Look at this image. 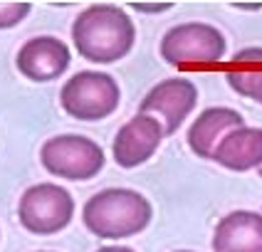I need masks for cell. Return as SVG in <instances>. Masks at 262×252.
Returning a JSON list of instances; mask_svg holds the SVG:
<instances>
[{
	"instance_id": "6da1fadb",
	"label": "cell",
	"mask_w": 262,
	"mask_h": 252,
	"mask_svg": "<svg viewBox=\"0 0 262 252\" xmlns=\"http://www.w3.org/2000/svg\"><path fill=\"white\" fill-rule=\"evenodd\" d=\"M74 50L94 64H112L124 59L136 42V28L126 10L97 3L74 17Z\"/></svg>"
},
{
	"instance_id": "7a4b0ae2",
	"label": "cell",
	"mask_w": 262,
	"mask_h": 252,
	"mask_svg": "<svg viewBox=\"0 0 262 252\" xmlns=\"http://www.w3.org/2000/svg\"><path fill=\"white\" fill-rule=\"evenodd\" d=\"M154 218V208L144 193L131 188H104L94 193L84 203L82 220L92 235L104 240L139 235L148 227Z\"/></svg>"
},
{
	"instance_id": "3957f363",
	"label": "cell",
	"mask_w": 262,
	"mask_h": 252,
	"mask_svg": "<svg viewBox=\"0 0 262 252\" xmlns=\"http://www.w3.org/2000/svg\"><path fill=\"white\" fill-rule=\"evenodd\" d=\"M119 102H121V89L117 79L97 70L72 74L59 91L62 109L79 121H102L117 111Z\"/></svg>"
},
{
	"instance_id": "277c9868",
	"label": "cell",
	"mask_w": 262,
	"mask_h": 252,
	"mask_svg": "<svg viewBox=\"0 0 262 252\" xmlns=\"http://www.w3.org/2000/svg\"><path fill=\"white\" fill-rule=\"evenodd\" d=\"M45 171L67 180H89L106 163L104 148L82 133H59L45 141L40 148Z\"/></svg>"
},
{
	"instance_id": "5b68a950",
	"label": "cell",
	"mask_w": 262,
	"mask_h": 252,
	"mask_svg": "<svg viewBox=\"0 0 262 252\" xmlns=\"http://www.w3.org/2000/svg\"><path fill=\"white\" fill-rule=\"evenodd\" d=\"M74 215L72 193L55 183H37L20 195L17 218L35 235H55L64 230Z\"/></svg>"
},
{
	"instance_id": "8992f818",
	"label": "cell",
	"mask_w": 262,
	"mask_h": 252,
	"mask_svg": "<svg viewBox=\"0 0 262 252\" xmlns=\"http://www.w3.org/2000/svg\"><path fill=\"white\" fill-rule=\"evenodd\" d=\"M228 42L223 32L205 22H186L171 28L161 40V57L173 67L215 64L225 57Z\"/></svg>"
},
{
	"instance_id": "52a82bcc",
	"label": "cell",
	"mask_w": 262,
	"mask_h": 252,
	"mask_svg": "<svg viewBox=\"0 0 262 252\" xmlns=\"http://www.w3.org/2000/svg\"><path fill=\"white\" fill-rule=\"evenodd\" d=\"M195 102H198L195 84L183 77H171L148 89V94L139 104V114L154 117L161 124L163 136H173L195 109Z\"/></svg>"
},
{
	"instance_id": "ba28073f",
	"label": "cell",
	"mask_w": 262,
	"mask_h": 252,
	"mask_svg": "<svg viewBox=\"0 0 262 252\" xmlns=\"http://www.w3.org/2000/svg\"><path fill=\"white\" fill-rule=\"evenodd\" d=\"M70 62H72L70 47L59 37H52V35H40V37L28 40L20 47L17 59H15L20 74H25L32 82H52V79H57L70 67Z\"/></svg>"
},
{
	"instance_id": "9c48e42d",
	"label": "cell",
	"mask_w": 262,
	"mask_h": 252,
	"mask_svg": "<svg viewBox=\"0 0 262 252\" xmlns=\"http://www.w3.org/2000/svg\"><path fill=\"white\" fill-rule=\"evenodd\" d=\"M161 141H163V131L159 121L146 114H136L114 136V146H112L114 161L121 168H136L159 151Z\"/></svg>"
},
{
	"instance_id": "30bf717a",
	"label": "cell",
	"mask_w": 262,
	"mask_h": 252,
	"mask_svg": "<svg viewBox=\"0 0 262 252\" xmlns=\"http://www.w3.org/2000/svg\"><path fill=\"white\" fill-rule=\"evenodd\" d=\"M213 252H262V213L233 210L213 233Z\"/></svg>"
},
{
	"instance_id": "8fae6325",
	"label": "cell",
	"mask_w": 262,
	"mask_h": 252,
	"mask_svg": "<svg viewBox=\"0 0 262 252\" xmlns=\"http://www.w3.org/2000/svg\"><path fill=\"white\" fill-rule=\"evenodd\" d=\"M240 126H245L243 124V114L235 111V109H228V106L203 109L188 129V136H186L188 139V148L198 158H213L220 139L225 133H230L233 129H240Z\"/></svg>"
},
{
	"instance_id": "7c38bea8",
	"label": "cell",
	"mask_w": 262,
	"mask_h": 252,
	"mask_svg": "<svg viewBox=\"0 0 262 252\" xmlns=\"http://www.w3.org/2000/svg\"><path fill=\"white\" fill-rule=\"evenodd\" d=\"M213 161L228 168L245 173L250 168H260L262 166V129L255 126H240L225 133L215 146Z\"/></svg>"
},
{
	"instance_id": "4fadbf2b",
	"label": "cell",
	"mask_w": 262,
	"mask_h": 252,
	"mask_svg": "<svg viewBox=\"0 0 262 252\" xmlns=\"http://www.w3.org/2000/svg\"><path fill=\"white\" fill-rule=\"evenodd\" d=\"M225 79L240 97L262 104V72H228Z\"/></svg>"
},
{
	"instance_id": "5bb4252c",
	"label": "cell",
	"mask_w": 262,
	"mask_h": 252,
	"mask_svg": "<svg viewBox=\"0 0 262 252\" xmlns=\"http://www.w3.org/2000/svg\"><path fill=\"white\" fill-rule=\"evenodd\" d=\"M32 5L30 3H0V30L15 28L30 15Z\"/></svg>"
},
{
	"instance_id": "9a60e30c",
	"label": "cell",
	"mask_w": 262,
	"mask_h": 252,
	"mask_svg": "<svg viewBox=\"0 0 262 252\" xmlns=\"http://www.w3.org/2000/svg\"><path fill=\"white\" fill-rule=\"evenodd\" d=\"M131 8L134 10H139V13H163V10H171L173 8V3H131Z\"/></svg>"
},
{
	"instance_id": "2e32d148",
	"label": "cell",
	"mask_w": 262,
	"mask_h": 252,
	"mask_svg": "<svg viewBox=\"0 0 262 252\" xmlns=\"http://www.w3.org/2000/svg\"><path fill=\"white\" fill-rule=\"evenodd\" d=\"M233 59L235 62H262V50L260 47H248V50L237 52Z\"/></svg>"
},
{
	"instance_id": "e0dca14e",
	"label": "cell",
	"mask_w": 262,
	"mask_h": 252,
	"mask_svg": "<svg viewBox=\"0 0 262 252\" xmlns=\"http://www.w3.org/2000/svg\"><path fill=\"white\" fill-rule=\"evenodd\" d=\"M97 252H136V250H131V247H99Z\"/></svg>"
},
{
	"instance_id": "ac0fdd59",
	"label": "cell",
	"mask_w": 262,
	"mask_h": 252,
	"mask_svg": "<svg viewBox=\"0 0 262 252\" xmlns=\"http://www.w3.org/2000/svg\"><path fill=\"white\" fill-rule=\"evenodd\" d=\"M173 252H195V250H173Z\"/></svg>"
},
{
	"instance_id": "d6986e66",
	"label": "cell",
	"mask_w": 262,
	"mask_h": 252,
	"mask_svg": "<svg viewBox=\"0 0 262 252\" xmlns=\"http://www.w3.org/2000/svg\"><path fill=\"white\" fill-rule=\"evenodd\" d=\"M257 173H260V178H262V166H260V168H257Z\"/></svg>"
},
{
	"instance_id": "ffe728a7",
	"label": "cell",
	"mask_w": 262,
	"mask_h": 252,
	"mask_svg": "<svg viewBox=\"0 0 262 252\" xmlns=\"http://www.w3.org/2000/svg\"><path fill=\"white\" fill-rule=\"evenodd\" d=\"M37 252H50V250H37Z\"/></svg>"
}]
</instances>
